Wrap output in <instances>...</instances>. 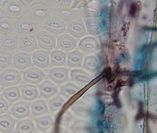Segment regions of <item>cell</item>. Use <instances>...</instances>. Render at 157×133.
I'll list each match as a JSON object with an SVG mask.
<instances>
[{
  "mask_svg": "<svg viewBox=\"0 0 157 133\" xmlns=\"http://www.w3.org/2000/svg\"><path fill=\"white\" fill-rule=\"evenodd\" d=\"M82 56L78 52L72 53L68 56V64L71 66H77L81 63Z\"/></svg>",
  "mask_w": 157,
  "mask_h": 133,
  "instance_id": "4316f807",
  "label": "cell"
},
{
  "mask_svg": "<svg viewBox=\"0 0 157 133\" xmlns=\"http://www.w3.org/2000/svg\"><path fill=\"white\" fill-rule=\"evenodd\" d=\"M18 47L20 50L27 53L35 51L38 47L36 36H19Z\"/></svg>",
  "mask_w": 157,
  "mask_h": 133,
  "instance_id": "9c48e42d",
  "label": "cell"
},
{
  "mask_svg": "<svg viewBox=\"0 0 157 133\" xmlns=\"http://www.w3.org/2000/svg\"><path fill=\"white\" fill-rule=\"evenodd\" d=\"M9 108V103L2 97H0V115L5 113Z\"/></svg>",
  "mask_w": 157,
  "mask_h": 133,
  "instance_id": "f546056e",
  "label": "cell"
},
{
  "mask_svg": "<svg viewBox=\"0 0 157 133\" xmlns=\"http://www.w3.org/2000/svg\"><path fill=\"white\" fill-rule=\"evenodd\" d=\"M21 1L28 8L37 2L36 0H21Z\"/></svg>",
  "mask_w": 157,
  "mask_h": 133,
  "instance_id": "d6a6232c",
  "label": "cell"
},
{
  "mask_svg": "<svg viewBox=\"0 0 157 133\" xmlns=\"http://www.w3.org/2000/svg\"><path fill=\"white\" fill-rule=\"evenodd\" d=\"M19 35L16 32L0 36V50L13 54L19 50Z\"/></svg>",
  "mask_w": 157,
  "mask_h": 133,
  "instance_id": "277c9868",
  "label": "cell"
},
{
  "mask_svg": "<svg viewBox=\"0 0 157 133\" xmlns=\"http://www.w3.org/2000/svg\"><path fill=\"white\" fill-rule=\"evenodd\" d=\"M13 54L0 50V68L6 69L11 66L13 61Z\"/></svg>",
  "mask_w": 157,
  "mask_h": 133,
  "instance_id": "603a6c76",
  "label": "cell"
},
{
  "mask_svg": "<svg viewBox=\"0 0 157 133\" xmlns=\"http://www.w3.org/2000/svg\"><path fill=\"white\" fill-rule=\"evenodd\" d=\"M137 10V6L135 3H132L130 7L129 14L131 17H134L136 14Z\"/></svg>",
  "mask_w": 157,
  "mask_h": 133,
  "instance_id": "836d02e7",
  "label": "cell"
},
{
  "mask_svg": "<svg viewBox=\"0 0 157 133\" xmlns=\"http://www.w3.org/2000/svg\"><path fill=\"white\" fill-rule=\"evenodd\" d=\"M31 58L34 65L38 68H47L50 64V56L48 53L46 51H35L32 54Z\"/></svg>",
  "mask_w": 157,
  "mask_h": 133,
  "instance_id": "8fae6325",
  "label": "cell"
},
{
  "mask_svg": "<svg viewBox=\"0 0 157 133\" xmlns=\"http://www.w3.org/2000/svg\"><path fill=\"white\" fill-rule=\"evenodd\" d=\"M15 125V120L8 115H0V131L3 133H10Z\"/></svg>",
  "mask_w": 157,
  "mask_h": 133,
  "instance_id": "e0dca14e",
  "label": "cell"
},
{
  "mask_svg": "<svg viewBox=\"0 0 157 133\" xmlns=\"http://www.w3.org/2000/svg\"><path fill=\"white\" fill-rule=\"evenodd\" d=\"M48 77L56 83L61 84L67 79L68 71L63 67H54L49 70Z\"/></svg>",
  "mask_w": 157,
  "mask_h": 133,
  "instance_id": "4fadbf2b",
  "label": "cell"
},
{
  "mask_svg": "<svg viewBox=\"0 0 157 133\" xmlns=\"http://www.w3.org/2000/svg\"><path fill=\"white\" fill-rule=\"evenodd\" d=\"M46 76L44 70L38 67H32L26 69L23 74L25 82L31 84H38L43 81Z\"/></svg>",
  "mask_w": 157,
  "mask_h": 133,
  "instance_id": "8992f818",
  "label": "cell"
},
{
  "mask_svg": "<svg viewBox=\"0 0 157 133\" xmlns=\"http://www.w3.org/2000/svg\"><path fill=\"white\" fill-rule=\"evenodd\" d=\"M41 29V26L26 14L16 19L15 21V31L20 36H36Z\"/></svg>",
  "mask_w": 157,
  "mask_h": 133,
  "instance_id": "7a4b0ae2",
  "label": "cell"
},
{
  "mask_svg": "<svg viewBox=\"0 0 157 133\" xmlns=\"http://www.w3.org/2000/svg\"><path fill=\"white\" fill-rule=\"evenodd\" d=\"M4 14L3 13V10H2V8L0 7V18H2L4 16Z\"/></svg>",
  "mask_w": 157,
  "mask_h": 133,
  "instance_id": "e575fe53",
  "label": "cell"
},
{
  "mask_svg": "<svg viewBox=\"0 0 157 133\" xmlns=\"http://www.w3.org/2000/svg\"><path fill=\"white\" fill-rule=\"evenodd\" d=\"M58 46L60 49L65 50H70L75 45V40L70 36L67 35H61L58 38Z\"/></svg>",
  "mask_w": 157,
  "mask_h": 133,
  "instance_id": "7402d4cb",
  "label": "cell"
},
{
  "mask_svg": "<svg viewBox=\"0 0 157 133\" xmlns=\"http://www.w3.org/2000/svg\"><path fill=\"white\" fill-rule=\"evenodd\" d=\"M105 76L107 80H109V81L113 80V78H114L113 75L112 70H111L110 67L107 68L105 70Z\"/></svg>",
  "mask_w": 157,
  "mask_h": 133,
  "instance_id": "1f68e13d",
  "label": "cell"
},
{
  "mask_svg": "<svg viewBox=\"0 0 157 133\" xmlns=\"http://www.w3.org/2000/svg\"><path fill=\"white\" fill-rule=\"evenodd\" d=\"M52 9L49 5L44 2L43 0H40L28 7L26 14L36 23L41 26L50 17Z\"/></svg>",
  "mask_w": 157,
  "mask_h": 133,
  "instance_id": "6da1fadb",
  "label": "cell"
},
{
  "mask_svg": "<svg viewBox=\"0 0 157 133\" xmlns=\"http://www.w3.org/2000/svg\"><path fill=\"white\" fill-rule=\"evenodd\" d=\"M39 89L40 95L45 99L54 96L58 91L56 85L49 80H46L40 84Z\"/></svg>",
  "mask_w": 157,
  "mask_h": 133,
  "instance_id": "9a60e30c",
  "label": "cell"
},
{
  "mask_svg": "<svg viewBox=\"0 0 157 133\" xmlns=\"http://www.w3.org/2000/svg\"><path fill=\"white\" fill-rule=\"evenodd\" d=\"M64 100L60 96H56L49 101V107L51 112H55L60 109L64 104Z\"/></svg>",
  "mask_w": 157,
  "mask_h": 133,
  "instance_id": "d4e9b609",
  "label": "cell"
},
{
  "mask_svg": "<svg viewBox=\"0 0 157 133\" xmlns=\"http://www.w3.org/2000/svg\"><path fill=\"white\" fill-rule=\"evenodd\" d=\"M78 87L74 86V85L67 84L63 86L60 90L61 94L67 98L70 97L71 95H73L78 91Z\"/></svg>",
  "mask_w": 157,
  "mask_h": 133,
  "instance_id": "484cf974",
  "label": "cell"
},
{
  "mask_svg": "<svg viewBox=\"0 0 157 133\" xmlns=\"http://www.w3.org/2000/svg\"><path fill=\"white\" fill-rule=\"evenodd\" d=\"M84 28L82 27V26H81L80 24H76L74 26H72V28L69 29V30H72L71 34L75 36H80L81 35H82L84 34L83 30H84Z\"/></svg>",
  "mask_w": 157,
  "mask_h": 133,
  "instance_id": "f1b7e54d",
  "label": "cell"
},
{
  "mask_svg": "<svg viewBox=\"0 0 157 133\" xmlns=\"http://www.w3.org/2000/svg\"><path fill=\"white\" fill-rule=\"evenodd\" d=\"M5 1H6V0H0V6H2V5L5 2Z\"/></svg>",
  "mask_w": 157,
  "mask_h": 133,
  "instance_id": "d590c367",
  "label": "cell"
},
{
  "mask_svg": "<svg viewBox=\"0 0 157 133\" xmlns=\"http://www.w3.org/2000/svg\"><path fill=\"white\" fill-rule=\"evenodd\" d=\"M15 31L14 19L4 15L0 18V36L13 33Z\"/></svg>",
  "mask_w": 157,
  "mask_h": 133,
  "instance_id": "5bb4252c",
  "label": "cell"
},
{
  "mask_svg": "<svg viewBox=\"0 0 157 133\" xmlns=\"http://www.w3.org/2000/svg\"></svg>",
  "mask_w": 157,
  "mask_h": 133,
  "instance_id": "74e56055",
  "label": "cell"
},
{
  "mask_svg": "<svg viewBox=\"0 0 157 133\" xmlns=\"http://www.w3.org/2000/svg\"><path fill=\"white\" fill-rule=\"evenodd\" d=\"M31 107L32 114L34 116L42 115L48 112L47 103L43 100H37L33 102L31 104Z\"/></svg>",
  "mask_w": 157,
  "mask_h": 133,
  "instance_id": "ac0fdd59",
  "label": "cell"
},
{
  "mask_svg": "<svg viewBox=\"0 0 157 133\" xmlns=\"http://www.w3.org/2000/svg\"><path fill=\"white\" fill-rule=\"evenodd\" d=\"M40 26L44 30L55 34L62 33L66 28L61 20L54 17H50Z\"/></svg>",
  "mask_w": 157,
  "mask_h": 133,
  "instance_id": "ba28073f",
  "label": "cell"
},
{
  "mask_svg": "<svg viewBox=\"0 0 157 133\" xmlns=\"http://www.w3.org/2000/svg\"><path fill=\"white\" fill-rule=\"evenodd\" d=\"M51 62L54 66L63 65L66 62V55L64 53L60 50H54L50 54Z\"/></svg>",
  "mask_w": 157,
  "mask_h": 133,
  "instance_id": "cb8c5ba5",
  "label": "cell"
},
{
  "mask_svg": "<svg viewBox=\"0 0 157 133\" xmlns=\"http://www.w3.org/2000/svg\"><path fill=\"white\" fill-rule=\"evenodd\" d=\"M28 7L21 0H7L2 6L4 15L12 19H17L26 14Z\"/></svg>",
  "mask_w": 157,
  "mask_h": 133,
  "instance_id": "3957f363",
  "label": "cell"
},
{
  "mask_svg": "<svg viewBox=\"0 0 157 133\" xmlns=\"http://www.w3.org/2000/svg\"><path fill=\"white\" fill-rule=\"evenodd\" d=\"M3 95L8 101L14 102L21 99V90L18 87L15 86L10 87L4 91Z\"/></svg>",
  "mask_w": 157,
  "mask_h": 133,
  "instance_id": "44dd1931",
  "label": "cell"
},
{
  "mask_svg": "<svg viewBox=\"0 0 157 133\" xmlns=\"http://www.w3.org/2000/svg\"><path fill=\"white\" fill-rule=\"evenodd\" d=\"M2 90H1V87H0V93H1V92Z\"/></svg>",
  "mask_w": 157,
  "mask_h": 133,
  "instance_id": "8d00e7d4",
  "label": "cell"
},
{
  "mask_svg": "<svg viewBox=\"0 0 157 133\" xmlns=\"http://www.w3.org/2000/svg\"><path fill=\"white\" fill-rule=\"evenodd\" d=\"M35 130L33 122L29 119L19 121L16 127V133H32Z\"/></svg>",
  "mask_w": 157,
  "mask_h": 133,
  "instance_id": "d6986e66",
  "label": "cell"
},
{
  "mask_svg": "<svg viewBox=\"0 0 157 133\" xmlns=\"http://www.w3.org/2000/svg\"><path fill=\"white\" fill-rule=\"evenodd\" d=\"M37 44L42 49L50 50L55 48L56 39L54 35L44 30H41L36 35Z\"/></svg>",
  "mask_w": 157,
  "mask_h": 133,
  "instance_id": "52a82bcc",
  "label": "cell"
},
{
  "mask_svg": "<svg viewBox=\"0 0 157 133\" xmlns=\"http://www.w3.org/2000/svg\"><path fill=\"white\" fill-rule=\"evenodd\" d=\"M12 114L18 119H22L29 116L30 107L29 103L23 101L17 102L11 108Z\"/></svg>",
  "mask_w": 157,
  "mask_h": 133,
  "instance_id": "7c38bea8",
  "label": "cell"
},
{
  "mask_svg": "<svg viewBox=\"0 0 157 133\" xmlns=\"http://www.w3.org/2000/svg\"><path fill=\"white\" fill-rule=\"evenodd\" d=\"M32 63L31 56L29 54L19 52L13 55V64L16 69L25 70L29 68Z\"/></svg>",
  "mask_w": 157,
  "mask_h": 133,
  "instance_id": "30bf717a",
  "label": "cell"
},
{
  "mask_svg": "<svg viewBox=\"0 0 157 133\" xmlns=\"http://www.w3.org/2000/svg\"><path fill=\"white\" fill-rule=\"evenodd\" d=\"M21 74L14 69H7L0 74V85L9 87L19 84L21 80Z\"/></svg>",
  "mask_w": 157,
  "mask_h": 133,
  "instance_id": "5b68a950",
  "label": "cell"
},
{
  "mask_svg": "<svg viewBox=\"0 0 157 133\" xmlns=\"http://www.w3.org/2000/svg\"><path fill=\"white\" fill-rule=\"evenodd\" d=\"M92 38L85 39L82 40V43H81L82 46V48L83 50L92 51L95 50L97 49V43L95 39L92 40Z\"/></svg>",
  "mask_w": 157,
  "mask_h": 133,
  "instance_id": "83f0119b",
  "label": "cell"
},
{
  "mask_svg": "<svg viewBox=\"0 0 157 133\" xmlns=\"http://www.w3.org/2000/svg\"><path fill=\"white\" fill-rule=\"evenodd\" d=\"M37 128L42 132H46L53 125L54 121L50 115H46L38 117L36 120Z\"/></svg>",
  "mask_w": 157,
  "mask_h": 133,
  "instance_id": "ffe728a7",
  "label": "cell"
},
{
  "mask_svg": "<svg viewBox=\"0 0 157 133\" xmlns=\"http://www.w3.org/2000/svg\"><path fill=\"white\" fill-rule=\"evenodd\" d=\"M77 76L76 78H74L76 79V80H78V81H81V82H88L90 80V78L88 77V76L86 75V74L84 72H82L81 73V71H80V74H76Z\"/></svg>",
  "mask_w": 157,
  "mask_h": 133,
  "instance_id": "4dcf8cb0",
  "label": "cell"
},
{
  "mask_svg": "<svg viewBox=\"0 0 157 133\" xmlns=\"http://www.w3.org/2000/svg\"><path fill=\"white\" fill-rule=\"evenodd\" d=\"M21 93L23 99L28 101L34 100L39 96L37 87L31 84L23 85L21 89Z\"/></svg>",
  "mask_w": 157,
  "mask_h": 133,
  "instance_id": "2e32d148",
  "label": "cell"
}]
</instances>
